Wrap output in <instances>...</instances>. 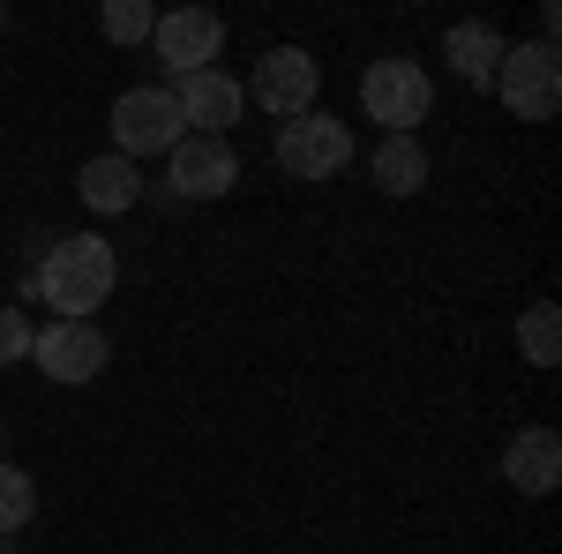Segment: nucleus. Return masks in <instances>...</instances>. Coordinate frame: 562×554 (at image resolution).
Masks as SVG:
<instances>
[{"instance_id":"1","label":"nucleus","mask_w":562,"mask_h":554,"mask_svg":"<svg viewBox=\"0 0 562 554\" xmlns=\"http://www.w3.org/2000/svg\"><path fill=\"white\" fill-rule=\"evenodd\" d=\"M113 285H121V256L98 233H53L38 270H31V299L53 307V323H98Z\"/></svg>"},{"instance_id":"2","label":"nucleus","mask_w":562,"mask_h":554,"mask_svg":"<svg viewBox=\"0 0 562 554\" xmlns=\"http://www.w3.org/2000/svg\"><path fill=\"white\" fill-rule=\"evenodd\" d=\"M360 113L375 121L383 135H413L420 121L435 113V83L420 60H405V53H390V60H368L360 68Z\"/></svg>"},{"instance_id":"3","label":"nucleus","mask_w":562,"mask_h":554,"mask_svg":"<svg viewBox=\"0 0 562 554\" xmlns=\"http://www.w3.org/2000/svg\"><path fill=\"white\" fill-rule=\"evenodd\" d=\"M188 135V121H180L173 90L166 83H135L113 98V158H173V143Z\"/></svg>"},{"instance_id":"4","label":"nucleus","mask_w":562,"mask_h":554,"mask_svg":"<svg viewBox=\"0 0 562 554\" xmlns=\"http://www.w3.org/2000/svg\"><path fill=\"white\" fill-rule=\"evenodd\" d=\"M495 98L518 113V121H555L562 113V53L548 38L532 45H503V68H495Z\"/></svg>"},{"instance_id":"5","label":"nucleus","mask_w":562,"mask_h":554,"mask_svg":"<svg viewBox=\"0 0 562 554\" xmlns=\"http://www.w3.org/2000/svg\"><path fill=\"white\" fill-rule=\"evenodd\" d=\"M248 105H262L270 121H301L315 113V90H323V68H315V53L307 45H270L256 60V76H248Z\"/></svg>"},{"instance_id":"6","label":"nucleus","mask_w":562,"mask_h":554,"mask_svg":"<svg viewBox=\"0 0 562 554\" xmlns=\"http://www.w3.org/2000/svg\"><path fill=\"white\" fill-rule=\"evenodd\" d=\"M278 166L293 180H338L352 166V128L330 113H301V121L278 128Z\"/></svg>"},{"instance_id":"7","label":"nucleus","mask_w":562,"mask_h":554,"mask_svg":"<svg viewBox=\"0 0 562 554\" xmlns=\"http://www.w3.org/2000/svg\"><path fill=\"white\" fill-rule=\"evenodd\" d=\"M150 45H158V60H166V76H203V68H217V53H225V15L217 8H173V15H158V31H150Z\"/></svg>"},{"instance_id":"8","label":"nucleus","mask_w":562,"mask_h":554,"mask_svg":"<svg viewBox=\"0 0 562 554\" xmlns=\"http://www.w3.org/2000/svg\"><path fill=\"white\" fill-rule=\"evenodd\" d=\"M31 360H38L45 383H98L105 375V360H113V344H105V330L98 323H45L38 344H31Z\"/></svg>"},{"instance_id":"9","label":"nucleus","mask_w":562,"mask_h":554,"mask_svg":"<svg viewBox=\"0 0 562 554\" xmlns=\"http://www.w3.org/2000/svg\"><path fill=\"white\" fill-rule=\"evenodd\" d=\"M166 180H173L180 203H217V195H233L240 158H233V143H225V135H180L173 158H166Z\"/></svg>"},{"instance_id":"10","label":"nucleus","mask_w":562,"mask_h":554,"mask_svg":"<svg viewBox=\"0 0 562 554\" xmlns=\"http://www.w3.org/2000/svg\"><path fill=\"white\" fill-rule=\"evenodd\" d=\"M173 105H180V121H188V135H225V128H240L248 90L225 68H203V76H180L173 83Z\"/></svg>"},{"instance_id":"11","label":"nucleus","mask_w":562,"mask_h":554,"mask_svg":"<svg viewBox=\"0 0 562 554\" xmlns=\"http://www.w3.org/2000/svg\"><path fill=\"white\" fill-rule=\"evenodd\" d=\"M503 479L518 487L525 502H548L555 479H562V434H555V427H525L518 442L503 450Z\"/></svg>"},{"instance_id":"12","label":"nucleus","mask_w":562,"mask_h":554,"mask_svg":"<svg viewBox=\"0 0 562 554\" xmlns=\"http://www.w3.org/2000/svg\"><path fill=\"white\" fill-rule=\"evenodd\" d=\"M76 195H83V211L98 217H121L143 203V166H128V158H83V172H76Z\"/></svg>"},{"instance_id":"13","label":"nucleus","mask_w":562,"mask_h":554,"mask_svg":"<svg viewBox=\"0 0 562 554\" xmlns=\"http://www.w3.org/2000/svg\"><path fill=\"white\" fill-rule=\"evenodd\" d=\"M503 31L495 23H458L450 38H442V60H450V76L465 90H495V68H503Z\"/></svg>"},{"instance_id":"14","label":"nucleus","mask_w":562,"mask_h":554,"mask_svg":"<svg viewBox=\"0 0 562 554\" xmlns=\"http://www.w3.org/2000/svg\"><path fill=\"white\" fill-rule=\"evenodd\" d=\"M375 188L397 195V203L428 188V150H420V135H383V143H375Z\"/></svg>"},{"instance_id":"15","label":"nucleus","mask_w":562,"mask_h":554,"mask_svg":"<svg viewBox=\"0 0 562 554\" xmlns=\"http://www.w3.org/2000/svg\"><path fill=\"white\" fill-rule=\"evenodd\" d=\"M518 352L548 375V368H562V307L555 299H532L518 315Z\"/></svg>"},{"instance_id":"16","label":"nucleus","mask_w":562,"mask_h":554,"mask_svg":"<svg viewBox=\"0 0 562 554\" xmlns=\"http://www.w3.org/2000/svg\"><path fill=\"white\" fill-rule=\"evenodd\" d=\"M31 517H38V479L0 457V540H8V532H23Z\"/></svg>"},{"instance_id":"17","label":"nucleus","mask_w":562,"mask_h":554,"mask_svg":"<svg viewBox=\"0 0 562 554\" xmlns=\"http://www.w3.org/2000/svg\"><path fill=\"white\" fill-rule=\"evenodd\" d=\"M98 31H105V45H143L158 31V8L150 0H105L98 8Z\"/></svg>"},{"instance_id":"18","label":"nucleus","mask_w":562,"mask_h":554,"mask_svg":"<svg viewBox=\"0 0 562 554\" xmlns=\"http://www.w3.org/2000/svg\"><path fill=\"white\" fill-rule=\"evenodd\" d=\"M31 344H38V323H31L23 307H8V299H0V368L31 360Z\"/></svg>"},{"instance_id":"19","label":"nucleus","mask_w":562,"mask_h":554,"mask_svg":"<svg viewBox=\"0 0 562 554\" xmlns=\"http://www.w3.org/2000/svg\"><path fill=\"white\" fill-rule=\"evenodd\" d=\"M0 554H15V547H8V540H0Z\"/></svg>"},{"instance_id":"20","label":"nucleus","mask_w":562,"mask_h":554,"mask_svg":"<svg viewBox=\"0 0 562 554\" xmlns=\"http://www.w3.org/2000/svg\"><path fill=\"white\" fill-rule=\"evenodd\" d=\"M0 31H8V15H0Z\"/></svg>"}]
</instances>
